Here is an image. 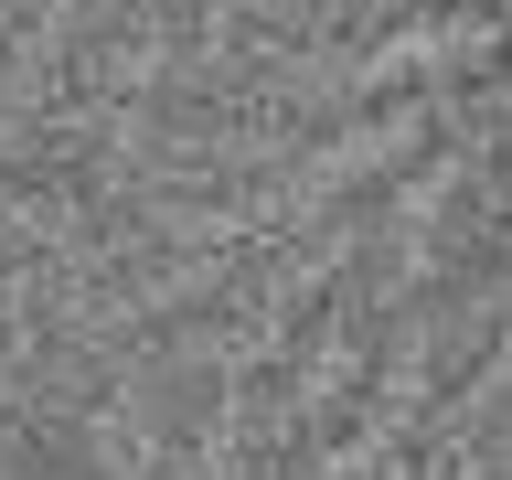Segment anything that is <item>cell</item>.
<instances>
[{
  "mask_svg": "<svg viewBox=\"0 0 512 480\" xmlns=\"http://www.w3.org/2000/svg\"><path fill=\"white\" fill-rule=\"evenodd\" d=\"M502 11H512V0H502Z\"/></svg>",
  "mask_w": 512,
  "mask_h": 480,
  "instance_id": "6da1fadb",
  "label": "cell"
}]
</instances>
